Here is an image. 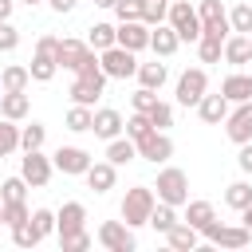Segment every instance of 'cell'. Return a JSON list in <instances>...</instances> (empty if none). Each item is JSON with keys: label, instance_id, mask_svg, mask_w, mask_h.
<instances>
[{"label": "cell", "instance_id": "obj_1", "mask_svg": "<svg viewBox=\"0 0 252 252\" xmlns=\"http://www.w3.org/2000/svg\"><path fill=\"white\" fill-rule=\"evenodd\" d=\"M154 205H158V193L150 189V185H134V189H126V197H122V220L130 224V228H138V224H150V213H154Z\"/></svg>", "mask_w": 252, "mask_h": 252}, {"label": "cell", "instance_id": "obj_2", "mask_svg": "<svg viewBox=\"0 0 252 252\" xmlns=\"http://www.w3.org/2000/svg\"><path fill=\"white\" fill-rule=\"evenodd\" d=\"M158 201H165V205H185L189 201V177H185V169H177V165H165L161 173H158Z\"/></svg>", "mask_w": 252, "mask_h": 252}, {"label": "cell", "instance_id": "obj_3", "mask_svg": "<svg viewBox=\"0 0 252 252\" xmlns=\"http://www.w3.org/2000/svg\"><path fill=\"white\" fill-rule=\"evenodd\" d=\"M201 236L209 240V244H217V248H244L248 240H252V228L248 224H224V220H209L205 228H201Z\"/></svg>", "mask_w": 252, "mask_h": 252}, {"label": "cell", "instance_id": "obj_4", "mask_svg": "<svg viewBox=\"0 0 252 252\" xmlns=\"http://www.w3.org/2000/svg\"><path fill=\"white\" fill-rule=\"evenodd\" d=\"M55 47H59V39H55V35H39V39H35V55H32V67H28L35 83H47V79H55V71H59Z\"/></svg>", "mask_w": 252, "mask_h": 252}, {"label": "cell", "instance_id": "obj_5", "mask_svg": "<svg viewBox=\"0 0 252 252\" xmlns=\"http://www.w3.org/2000/svg\"><path fill=\"white\" fill-rule=\"evenodd\" d=\"M134 55H138V51H130V47L114 43V47L98 51V63H102L106 79H130V75H138V59H134Z\"/></svg>", "mask_w": 252, "mask_h": 252}, {"label": "cell", "instance_id": "obj_6", "mask_svg": "<svg viewBox=\"0 0 252 252\" xmlns=\"http://www.w3.org/2000/svg\"><path fill=\"white\" fill-rule=\"evenodd\" d=\"M173 28H177V35H181V43L189 39V43H197L201 39V16H197V8L189 4V0H173L169 4V16H165Z\"/></svg>", "mask_w": 252, "mask_h": 252}, {"label": "cell", "instance_id": "obj_7", "mask_svg": "<svg viewBox=\"0 0 252 252\" xmlns=\"http://www.w3.org/2000/svg\"><path fill=\"white\" fill-rule=\"evenodd\" d=\"M197 16H201V35H217V39L232 35V24H228V12H224L220 0H201Z\"/></svg>", "mask_w": 252, "mask_h": 252}, {"label": "cell", "instance_id": "obj_8", "mask_svg": "<svg viewBox=\"0 0 252 252\" xmlns=\"http://www.w3.org/2000/svg\"><path fill=\"white\" fill-rule=\"evenodd\" d=\"M51 173H55V161H51V158H43L39 150H24V158H20V177H24L32 189H43V185L51 181Z\"/></svg>", "mask_w": 252, "mask_h": 252}, {"label": "cell", "instance_id": "obj_9", "mask_svg": "<svg viewBox=\"0 0 252 252\" xmlns=\"http://www.w3.org/2000/svg\"><path fill=\"white\" fill-rule=\"evenodd\" d=\"M98 244L106 252H134L138 240H134V228L126 220H102L98 224Z\"/></svg>", "mask_w": 252, "mask_h": 252}, {"label": "cell", "instance_id": "obj_10", "mask_svg": "<svg viewBox=\"0 0 252 252\" xmlns=\"http://www.w3.org/2000/svg\"><path fill=\"white\" fill-rule=\"evenodd\" d=\"M224 134H228V142H236V146L252 142V98H248V102H232V110H228V118H224Z\"/></svg>", "mask_w": 252, "mask_h": 252}, {"label": "cell", "instance_id": "obj_11", "mask_svg": "<svg viewBox=\"0 0 252 252\" xmlns=\"http://www.w3.org/2000/svg\"><path fill=\"white\" fill-rule=\"evenodd\" d=\"M205 91H209V75H205L201 67L181 71V79H177V102H181V106H197V102L205 98Z\"/></svg>", "mask_w": 252, "mask_h": 252}, {"label": "cell", "instance_id": "obj_12", "mask_svg": "<svg viewBox=\"0 0 252 252\" xmlns=\"http://www.w3.org/2000/svg\"><path fill=\"white\" fill-rule=\"evenodd\" d=\"M138 158H142V161H154V165L169 161V158H173V138H169L165 130H150V134L138 142Z\"/></svg>", "mask_w": 252, "mask_h": 252}, {"label": "cell", "instance_id": "obj_13", "mask_svg": "<svg viewBox=\"0 0 252 252\" xmlns=\"http://www.w3.org/2000/svg\"><path fill=\"white\" fill-rule=\"evenodd\" d=\"M51 161H55V169L59 173H87L91 169V154L83 150V146H59L55 154H51Z\"/></svg>", "mask_w": 252, "mask_h": 252}, {"label": "cell", "instance_id": "obj_14", "mask_svg": "<svg viewBox=\"0 0 252 252\" xmlns=\"http://www.w3.org/2000/svg\"><path fill=\"white\" fill-rule=\"evenodd\" d=\"M150 24L146 20H118V43L130 51H146L150 47Z\"/></svg>", "mask_w": 252, "mask_h": 252}, {"label": "cell", "instance_id": "obj_15", "mask_svg": "<svg viewBox=\"0 0 252 252\" xmlns=\"http://www.w3.org/2000/svg\"><path fill=\"white\" fill-rule=\"evenodd\" d=\"M87 228V209L83 201H67L59 213H55V232L59 236H71V232H83Z\"/></svg>", "mask_w": 252, "mask_h": 252}, {"label": "cell", "instance_id": "obj_16", "mask_svg": "<svg viewBox=\"0 0 252 252\" xmlns=\"http://www.w3.org/2000/svg\"><path fill=\"white\" fill-rule=\"evenodd\" d=\"M150 47H154V55L158 59H169L177 47H181V35H177V28L165 20V24H158L154 32H150Z\"/></svg>", "mask_w": 252, "mask_h": 252}, {"label": "cell", "instance_id": "obj_17", "mask_svg": "<svg viewBox=\"0 0 252 252\" xmlns=\"http://www.w3.org/2000/svg\"><path fill=\"white\" fill-rule=\"evenodd\" d=\"M91 51H94V47H91V43H83V39H59L55 59H59V67H63V71H79V63H83Z\"/></svg>", "mask_w": 252, "mask_h": 252}, {"label": "cell", "instance_id": "obj_18", "mask_svg": "<svg viewBox=\"0 0 252 252\" xmlns=\"http://www.w3.org/2000/svg\"><path fill=\"white\" fill-rule=\"evenodd\" d=\"M122 130H126V122H122V114H118L114 106L94 110V122H91V134H94V138H106V142H110V138H118Z\"/></svg>", "mask_w": 252, "mask_h": 252}, {"label": "cell", "instance_id": "obj_19", "mask_svg": "<svg viewBox=\"0 0 252 252\" xmlns=\"http://www.w3.org/2000/svg\"><path fill=\"white\" fill-rule=\"evenodd\" d=\"M228 110H232V102H228L224 94H209V91H205V98L197 102V114H201V122H209V126H220V122L228 118Z\"/></svg>", "mask_w": 252, "mask_h": 252}, {"label": "cell", "instance_id": "obj_20", "mask_svg": "<svg viewBox=\"0 0 252 252\" xmlns=\"http://www.w3.org/2000/svg\"><path fill=\"white\" fill-rule=\"evenodd\" d=\"M83 177H87V185H91L94 193H110L114 181H118V165H114V161H91V169H87Z\"/></svg>", "mask_w": 252, "mask_h": 252}, {"label": "cell", "instance_id": "obj_21", "mask_svg": "<svg viewBox=\"0 0 252 252\" xmlns=\"http://www.w3.org/2000/svg\"><path fill=\"white\" fill-rule=\"evenodd\" d=\"M165 244H169L173 252H193V248L201 244V232H197L189 220H177V224L165 232Z\"/></svg>", "mask_w": 252, "mask_h": 252}, {"label": "cell", "instance_id": "obj_22", "mask_svg": "<svg viewBox=\"0 0 252 252\" xmlns=\"http://www.w3.org/2000/svg\"><path fill=\"white\" fill-rule=\"evenodd\" d=\"M28 110H32L28 91H4V94H0V118L20 122V118H28Z\"/></svg>", "mask_w": 252, "mask_h": 252}, {"label": "cell", "instance_id": "obj_23", "mask_svg": "<svg viewBox=\"0 0 252 252\" xmlns=\"http://www.w3.org/2000/svg\"><path fill=\"white\" fill-rule=\"evenodd\" d=\"M102 87H106V79H79L75 75V83H71V102H79V106H94V98L102 94Z\"/></svg>", "mask_w": 252, "mask_h": 252}, {"label": "cell", "instance_id": "obj_24", "mask_svg": "<svg viewBox=\"0 0 252 252\" xmlns=\"http://www.w3.org/2000/svg\"><path fill=\"white\" fill-rule=\"evenodd\" d=\"M252 59V35H240V32H232L228 39H224V63H232V67H244Z\"/></svg>", "mask_w": 252, "mask_h": 252}, {"label": "cell", "instance_id": "obj_25", "mask_svg": "<svg viewBox=\"0 0 252 252\" xmlns=\"http://www.w3.org/2000/svg\"><path fill=\"white\" fill-rule=\"evenodd\" d=\"M220 94H224L228 102H248V98H252V75L232 71V75L220 83Z\"/></svg>", "mask_w": 252, "mask_h": 252}, {"label": "cell", "instance_id": "obj_26", "mask_svg": "<svg viewBox=\"0 0 252 252\" xmlns=\"http://www.w3.org/2000/svg\"><path fill=\"white\" fill-rule=\"evenodd\" d=\"M134 158H138V142H134L130 134H126V138L118 134V138H110V142H106V161L126 165V161H134Z\"/></svg>", "mask_w": 252, "mask_h": 252}, {"label": "cell", "instance_id": "obj_27", "mask_svg": "<svg viewBox=\"0 0 252 252\" xmlns=\"http://www.w3.org/2000/svg\"><path fill=\"white\" fill-rule=\"evenodd\" d=\"M91 122H94V106H79V102H71V110L63 114V126H67L71 134H87Z\"/></svg>", "mask_w": 252, "mask_h": 252}, {"label": "cell", "instance_id": "obj_28", "mask_svg": "<svg viewBox=\"0 0 252 252\" xmlns=\"http://www.w3.org/2000/svg\"><path fill=\"white\" fill-rule=\"evenodd\" d=\"M87 43H91L94 51H106V47L118 43V28H114V24H91V28H87Z\"/></svg>", "mask_w": 252, "mask_h": 252}, {"label": "cell", "instance_id": "obj_29", "mask_svg": "<svg viewBox=\"0 0 252 252\" xmlns=\"http://www.w3.org/2000/svg\"><path fill=\"white\" fill-rule=\"evenodd\" d=\"M213 217H217L213 201H185V220H189V224H193L197 232H201V228H205V224H209Z\"/></svg>", "mask_w": 252, "mask_h": 252}, {"label": "cell", "instance_id": "obj_30", "mask_svg": "<svg viewBox=\"0 0 252 252\" xmlns=\"http://www.w3.org/2000/svg\"><path fill=\"white\" fill-rule=\"evenodd\" d=\"M173 224H177V205H165V201H158V205H154V213H150V228L165 236Z\"/></svg>", "mask_w": 252, "mask_h": 252}, {"label": "cell", "instance_id": "obj_31", "mask_svg": "<svg viewBox=\"0 0 252 252\" xmlns=\"http://www.w3.org/2000/svg\"><path fill=\"white\" fill-rule=\"evenodd\" d=\"M28 83H32V71L20 67V63H12V67L0 71V87L4 91H28Z\"/></svg>", "mask_w": 252, "mask_h": 252}, {"label": "cell", "instance_id": "obj_32", "mask_svg": "<svg viewBox=\"0 0 252 252\" xmlns=\"http://www.w3.org/2000/svg\"><path fill=\"white\" fill-rule=\"evenodd\" d=\"M224 205L236 209V213L248 209V205H252V181H232V185L224 189Z\"/></svg>", "mask_w": 252, "mask_h": 252}, {"label": "cell", "instance_id": "obj_33", "mask_svg": "<svg viewBox=\"0 0 252 252\" xmlns=\"http://www.w3.org/2000/svg\"><path fill=\"white\" fill-rule=\"evenodd\" d=\"M165 63H138V83L142 87H150V91H161V83H165Z\"/></svg>", "mask_w": 252, "mask_h": 252}, {"label": "cell", "instance_id": "obj_34", "mask_svg": "<svg viewBox=\"0 0 252 252\" xmlns=\"http://www.w3.org/2000/svg\"><path fill=\"white\" fill-rule=\"evenodd\" d=\"M39 240H43V236H39V228L32 224V217L20 220V224H12V244H16V248H35Z\"/></svg>", "mask_w": 252, "mask_h": 252}, {"label": "cell", "instance_id": "obj_35", "mask_svg": "<svg viewBox=\"0 0 252 252\" xmlns=\"http://www.w3.org/2000/svg\"><path fill=\"white\" fill-rule=\"evenodd\" d=\"M197 55H201V63H220V59H224V39L201 35V39H197Z\"/></svg>", "mask_w": 252, "mask_h": 252}, {"label": "cell", "instance_id": "obj_36", "mask_svg": "<svg viewBox=\"0 0 252 252\" xmlns=\"http://www.w3.org/2000/svg\"><path fill=\"white\" fill-rule=\"evenodd\" d=\"M43 142H47V126H43V122L20 126V150H39Z\"/></svg>", "mask_w": 252, "mask_h": 252}, {"label": "cell", "instance_id": "obj_37", "mask_svg": "<svg viewBox=\"0 0 252 252\" xmlns=\"http://www.w3.org/2000/svg\"><path fill=\"white\" fill-rule=\"evenodd\" d=\"M12 150H20V126L12 118H0V158H8Z\"/></svg>", "mask_w": 252, "mask_h": 252}, {"label": "cell", "instance_id": "obj_38", "mask_svg": "<svg viewBox=\"0 0 252 252\" xmlns=\"http://www.w3.org/2000/svg\"><path fill=\"white\" fill-rule=\"evenodd\" d=\"M228 24H232V32L252 35V4H236V8L228 12Z\"/></svg>", "mask_w": 252, "mask_h": 252}, {"label": "cell", "instance_id": "obj_39", "mask_svg": "<svg viewBox=\"0 0 252 252\" xmlns=\"http://www.w3.org/2000/svg\"><path fill=\"white\" fill-rule=\"evenodd\" d=\"M154 130V122H150V114H142V110H134L130 118H126V134L134 138V142H142L146 134Z\"/></svg>", "mask_w": 252, "mask_h": 252}, {"label": "cell", "instance_id": "obj_40", "mask_svg": "<svg viewBox=\"0 0 252 252\" xmlns=\"http://www.w3.org/2000/svg\"><path fill=\"white\" fill-rule=\"evenodd\" d=\"M28 181L24 177H8L4 185H0V201H28Z\"/></svg>", "mask_w": 252, "mask_h": 252}, {"label": "cell", "instance_id": "obj_41", "mask_svg": "<svg viewBox=\"0 0 252 252\" xmlns=\"http://www.w3.org/2000/svg\"><path fill=\"white\" fill-rule=\"evenodd\" d=\"M165 16H169V4H165V0H146V12H142V20H146L150 28L165 24Z\"/></svg>", "mask_w": 252, "mask_h": 252}, {"label": "cell", "instance_id": "obj_42", "mask_svg": "<svg viewBox=\"0 0 252 252\" xmlns=\"http://www.w3.org/2000/svg\"><path fill=\"white\" fill-rule=\"evenodd\" d=\"M150 122H154V130H165V126H173V106L158 98V102L150 106Z\"/></svg>", "mask_w": 252, "mask_h": 252}, {"label": "cell", "instance_id": "obj_43", "mask_svg": "<svg viewBox=\"0 0 252 252\" xmlns=\"http://www.w3.org/2000/svg\"><path fill=\"white\" fill-rule=\"evenodd\" d=\"M32 213H28V201H4V224L12 228V224H20V220H28Z\"/></svg>", "mask_w": 252, "mask_h": 252}, {"label": "cell", "instance_id": "obj_44", "mask_svg": "<svg viewBox=\"0 0 252 252\" xmlns=\"http://www.w3.org/2000/svg\"><path fill=\"white\" fill-rule=\"evenodd\" d=\"M142 12H146V0H118L114 4L118 20H142Z\"/></svg>", "mask_w": 252, "mask_h": 252}, {"label": "cell", "instance_id": "obj_45", "mask_svg": "<svg viewBox=\"0 0 252 252\" xmlns=\"http://www.w3.org/2000/svg\"><path fill=\"white\" fill-rule=\"evenodd\" d=\"M59 244H63V252H87V248H91V232L83 228V232H71V236H59Z\"/></svg>", "mask_w": 252, "mask_h": 252}, {"label": "cell", "instance_id": "obj_46", "mask_svg": "<svg viewBox=\"0 0 252 252\" xmlns=\"http://www.w3.org/2000/svg\"><path fill=\"white\" fill-rule=\"evenodd\" d=\"M154 102H158V94H154L150 87H138V91L130 94V106H134V110H142V114H150V106H154Z\"/></svg>", "mask_w": 252, "mask_h": 252}, {"label": "cell", "instance_id": "obj_47", "mask_svg": "<svg viewBox=\"0 0 252 252\" xmlns=\"http://www.w3.org/2000/svg\"><path fill=\"white\" fill-rule=\"evenodd\" d=\"M32 224L39 228V236H51V232H55V213H51V209H35V213H32Z\"/></svg>", "mask_w": 252, "mask_h": 252}, {"label": "cell", "instance_id": "obj_48", "mask_svg": "<svg viewBox=\"0 0 252 252\" xmlns=\"http://www.w3.org/2000/svg\"><path fill=\"white\" fill-rule=\"evenodd\" d=\"M20 47V32L12 28V20H0V51H16Z\"/></svg>", "mask_w": 252, "mask_h": 252}, {"label": "cell", "instance_id": "obj_49", "mask_svg": "<svg viewBox=\"0 0 252 252\" xmlns=\"http://www.w3.org/2000/svg\"><path fill=\"white\" fill-rule=\"evenodd\" d=\"M236 165H240V169L252 177V142H244V146H240V154H236Z\"/></svg>", "mask_w": 252, "mask_h": 252}, {"label": "cell", "instance_id": "obj_50", "mask_svg": "<svg viewBox=\"0 0 252 252\" xmlns=\"http://www.w3.org/2000/svg\"><path fill=\"white\" fill-rule=\"evenodd\" d=\"M47 4H51V8L63 16V12H75V4H79V0H47Z\"/></svg>", "mask_w": 252, "mask_h": 252}, {"label": "cell", "instance_id": "obj_51", "mask_svg": "<svg viewBox=\"0 0 252 252\" xmlns=\"http://www.w3.org/2000/svg\"><path fill=\"white\" fill-rule=\"evenodd\" d=\"M12 4L16 0H0V20H12Z\"/></svg>", "mask_w": 252, "mask_h": 252}, {"label": "cell", "instance_id": "obj_52", "mask_svg": "<svg viewBox=\"0 0 252 252\" xmlns=\"http://www.w3.org/2000/svg\"><path fill=\"white\" fill-rule=\"evenodd\" d=\"M240 224H248V228H252V205H248V209H240Z\"/></svg>", "mask_w": 252, "mask_h": 252}, {"label": "cell", "instance_id": "obj_53", "mask_svg": "<svg viewBox=\"0 0 252 252\" xmlns=\"http://www.w3.org/2000/svg\"><path fill=\"white\" fill-rule=\"evenodd\" d=\"M94 4H98V8H114L118 0H94Z\"/></svg>", "mask_w": 252, "mask_h": 252}, {"label": "cell", "instance_id": "obj_54", "mask_svg": "<svg viewBox=\"0 0 252 252\" xmlns=\"http://www.w3.org/2000/svg\"><path fill=\"white\" fill-rule=\"evenodd\" d=\"M0 224H4V201H0Z\"/></svg>", "mask_w": 252, "mask_h": 252}, {"label": "cell", "instance_id": "obj_55", "mask_svg": "<svg viewBox=\"0 0 252 252\" xmlns=\"http://www.w3.org/2000/svg\"><path fill=\"white\" fill-rule=\"evenodd\" d=\"M24 4H39V0H24Z\"/></svg>", "mask_w": 252, "mask_h": 252}, {"label": "cell", "instance_id": "obj_56", "mask_svg": "<svg viewBox=\"0 0 252 252\" xmlns=\"http://www.w3.org/2000/svg\"><path fill=\"white\" fill-rule=\"evenodd\" d=\"M0 94H4V87H0Z\"/></svg>", "mask_w": 252, "mask_h": 252}]
</instances>
